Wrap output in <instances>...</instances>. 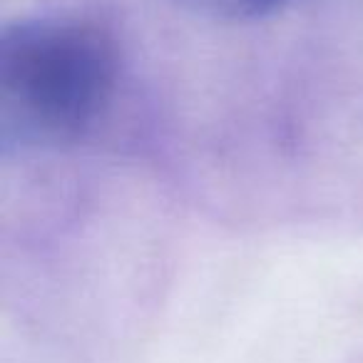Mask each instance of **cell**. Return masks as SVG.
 <instances>
[{
	"label": "cell",
	"mask_w": 363,
	"mask_h": 363,
	"mask_svg": "<svg viewBox=\"0 0 363 363\" xmlns=\"http://www.w3.org/2000/svg\"><path fill=\"white\" fill-rule=\"evenodd\" d=\"M117 57L90 23L35 18L0 35V140L45 147L80 137L105 110Z\"/></svg>",
	"instance_id": "1"
},
{
	"label": "cell",
	"mask_w": 363,
	"mask_h": 363,
	"mask_svg": "<svg viewBox=\"0 0 363 363\" xmlns=\"http://www.w3.org/2000/svg\"><path fill=\"white\" fill-rule=\"evenodd\" d=\"M182 6L192 8L209 18L222 21H252L281 8L286 0H179Z\"/></svg>",
	"instance_id": "2"
}]
</instances>
